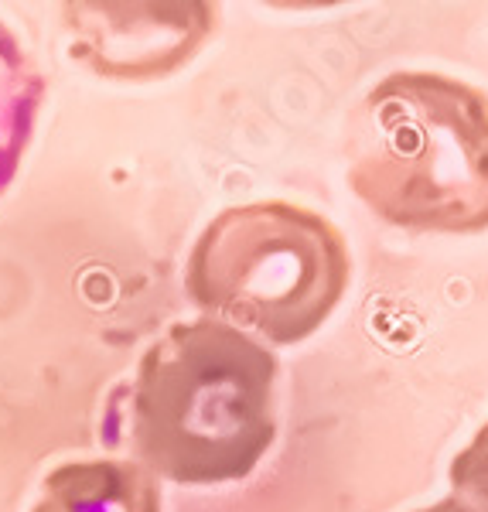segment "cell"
I'll return each mask as SVG.
<instances>
[{"label": "cell", "mask_w": 488, "mask_h": 512, "mask_svg": "<svg viewBox=\"0 0 488 512\" xmlns=\"http://www.w3.org/2000/svg\"><path fill=\"white\" fill-rule=\"evenodd\" d=\"M349 188L413 233L488 229V96L441 72H393L355 103Z\"/></svg>", "instance_id": "cell-2"}, {"label": "cell", "mask_w": 488, "mask_h": 512, "mask_svg": "<svg viewBox=\"0 0 488 512\" xmlns=\"http://www.w3.org/2000/svg\"><path fill=\"white\" fill-rule=\"evenodd\" d=\"M31 512H161V492L140 461H65L48 472Z\"/></svg>", "instance_id": "cell-5"}, {"label": "cell", "mask_w": 488, "mask_h": 512, "mask_svg": "<svg viewBox=\"0 0 488 512\" xmlns=\"http://www.w3.org/2000/svg\"><path fill=\"white\" fill-rule=\"evenodd\" d=\"M277 355L219 318L171 325L137 366L130 437L140 465L175 485L239 482L277 437Z\"/></svg>", "instance_id": "cell-1"}, {"label": "cell", "mask_w": 488, "mask_h": 512, "mask_svg": "<svg viewBox=\"0 0 488 512\" xmlns=\"http://www.w3.org/2000/svg\"><path fill=\"white\" fill-rule=\"evenodd\" d=\"M349 270V250L332 222L274 198L222 209L195 239L185 287L226 325L294 345L332 318Z\"/></svg>", "instance_id": "cell-3"}, {"label": "cell", "mask_w": 488, "mask_h": 512, "mask_svg": "<svg viewBox=\"0 0 488 512\" xmlns=\"http://www.w3.org/2000/svg\"><path fill=\"white\" fill-rule=\"evenodd\" d=\"M417 512H475V509H471L468 502H461L458 495H448V499L434 502V506H427V509H417Z\"/></svg>", "instance_id": "cell-8"}, {"label": "cell", "mask_w": 488, "mask_h": 512, "mask_svg": "<svg viewBox=\"0 0 488 512\" xmlns=\"http://www.w3.org/2000/svg\"><path fill=\"white\" fill-rule=\"evenodd\" d=\"M45 79L11 28L0 21V195L11 188L28 151Z\"/></svg>", "instance_id": "cell-6"}, {"label": "cell", "mask_w": 488, "mask_h": 512, "mask_svg": "<svg viewBox=\"0 0 488 512\" xmlns=\"http://www.w3.org/2000/svg\"><path fill=\"white\" fill-rule=\"evenodd\" d=\"M69 31L79 41V55L96 72L113 79H154L171 65L144 45V38L195 52L215 28L209 4H151L147 21H134V4H69Z\"/></svg>", "instance_id": "cell-4"}, {"label": "cell", "mask_w": 488, "mask_h": 512, "mask_svg": "<svg viewBox=\"0 0 488 512\" xmlns=\"http://www.w3.org/2000/svg\"><path fill=\"white\" fill-rule=\"evenodd\" d=\"M451 485L461 502L475 512H488V424L451 461Z\"/></svg>", "instance_id": "cell-7"}]
</instances>
